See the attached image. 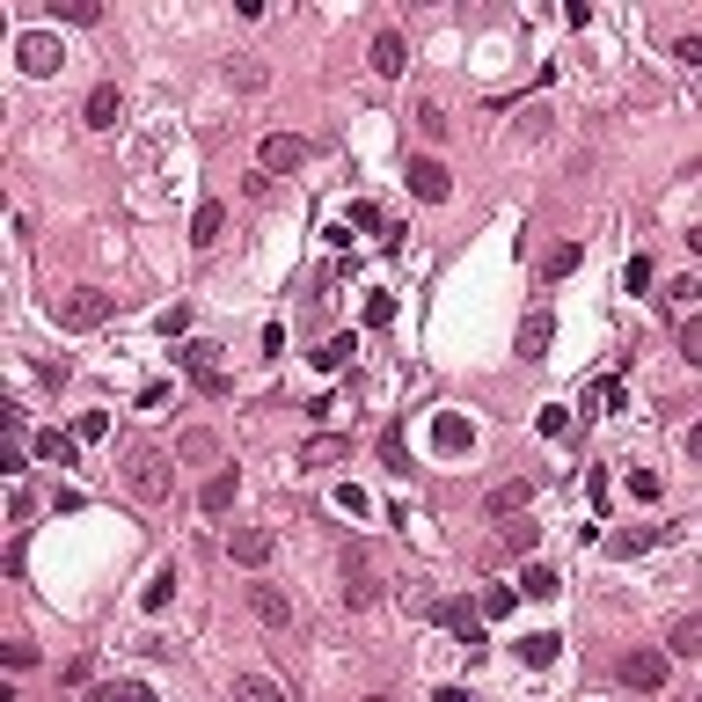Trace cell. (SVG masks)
I'll return each instance as SVG.
<instances>
[{
  "mask_svg": "<svg viewBox=\"0 0 702 702\" xmlns=\"http://www.w3.org/2000/svg\"><path fill=\"white\" fill-rule=\"evenodd\" d=\"M220 234H227V205H220V198H205L198 213H191V242H198V249H213Z\"/></svg>",
  "mask_w": 702,
  "mask_h": 702,
  "instance_id": "obj_18",
  "label": "cell"
},
{
  "mask_svg": "<svg viewBox=\"0 0 702 702\" xmlns=\"http://www.w3.org/2000/svg\"><path fill=\"white\" fill-rule=\"evenodd\" d=\"M666 659H702V629H695V622H673V637H666Z\"/></svg>",
  "mask_w": 702,
  "mask_h": 702,
  "instance_id": "obj_26",
  "label": "cell"
},
{
  "mask_svg": "<svg viewBox=\"0 0 702 702\" xmlns=\"http://www.w3.org/2000/svg\"><path fill=\"white\" fill-rule=\"evenodd\" d=\"M578 264H585V242H556V249H542V278H549V286H564Z\"/></svg>",
  "mask_w": 702,
  "mask_h": 702,
  "instance_id": "obj_19",
  "label": "cell"
},
{
  "mask_svg": "<svg viewBox=\"0 0 702 702\" xmlns=\"http://www.w3.org/2000/svg\"><path fill=\"white\" fill-rule=\"evenodd\" d=\"M695 293H702L695 278H673V286H666V300H673V315H688V308H695Z\"/></svg>",
  "mask_w": 702,
  "mask_h": 702,
  "instance_id": "obj_41",
  "label": "cell"
},
{
  "mask_svg": "<svg viewBox=\"0 0 702 702\" xmlns=\"http://www.w3.org/2000/svg\"><path fill=\"white\" fill-rule=\"evenodd\" d=\"M476 607H483V622H505L512 607H520V585H483V593H476Z\"/></svg>",
  "mask_w": 702,
  "mask_h": 702,
  "instance_id": "obj_22",
  "label": "cell"
},
{
  "mask_svg": "<svg viewBox=\"0 0 702 702\" xmlns=\"http://www.w3.org/2000/svg\"><path fill=\"white\" fill-rule=\"evenodd\" d=\"M139 600H147V615H161V607L176 600V564H161V571H154V585H147Z\"/></svg>",
  "mask_w": 702,
  "mask_h": 702,
  "instance_id": "obj_27",
  "label": "cell"
},
{
  "mask_svg": "<svg viewBox=\"0 0 702 702\" xmlns=\"http://www.w3.org/2000/svg\"><path fill=\"white\" fill-rule=\"evenodd\" d=\"M59 681H66V688H88V681H96V659H66Z\"/></svg>",
  "mask_w": 702,
  "mask_h": 702,
  "instance_id": "obj_46",
  "label": "cell"
},
{
  "mask_svg": "<svg viewBox=\"0 0 702 702\" xmlns=\"http://www.w3.org/2000/svg\"><path fill=\"white\" fill-rule=\"evenodd\" d=\"M176 359H183V373H191V381H205V373H220V344H213V337H191Z\"/></svg>",
  "mask_w": 702,
  "mask_h": 702,
  "instance_id": "obj_20",
  "label": "cell"
},
{
  "mask_svg": "<svg viewBox=\"0 0 702 702\" xmlns=\"http://www.w3.org/2000/svg\"><path fill=\"white\" fill-rule=\"evenodd\" d=\"M381 461L395 468V476H403V468H410V454H403V425H388V432H381Z\"/></svg>",
  "mask_w": 702,
  "mask_h": 702,
  "instance_id": "obj_37",
  "label": "cell"
},
{
  "mask_svg": "<svg viewBox=\"0 0 702 702\" xmlns=\"http://www.w3.org/2000/svg\"><path fill=\"white\" fill-rule=\"evenodd\" d=\"M395 322V293H366V330H388Z\"/></svg>",
  "mask_w": 702,
  "mask_h": 702,
  "instance_id": "obj_35",
  "label": "cell"
},
{
  "mask_svg": "<svg viewBox=\"0 0 702 702\" xmlns=\"http://www.w3.org/2000/svg\"><path fill=\"white\" fill-rule=\"evenodd\" d=\"M198 505H205V512H227V505H234V468H220V476H205Z\"/></svg>",
  "mask_w": 702,
  "mask_h": 702,
  "instance_id": "obj_25",
  "label": "cell"
},
{
  "mask_svg": "<svg viewBox=\"0 0 702 702\" xmlns=\"http://www.w3.org/2000/svg\"><path fill=\"white\" fill-rule=\"evenodd\" d=\"M300 468H330V461H351V432H315L308 447L293 454Z\"/></svg>",
  "mask_w": 702,
  "mask_h": 702,
  "instance_id": "obj_12",
  "label": "cell"
},
{
  "mask_svg": "<svg viewBox=\"0 0 702 702\" xmlns=\"http://www.w3.org/2000/svg\"><path fill=\"white\" fill-rule=\"evenodd\" d=\"M564 432H571V410L549 403V410H542V439H564Z\"/></svg>",
  "mask_w": 702,
  "mask_h": 702,
  "instance_id": "obj_43",
  "label": "cell"
},
{
  "mask_svg": "<svg viewBox=\"0 0 702 702\" xmlns=\"http://www.w3.org/2000/svg\"><path fill=\"white\" fill-rule=\"evenodd\" d=\"M615 673H622V688L659 695V688H666V673H673V659H666V651H629V659H622Z\"/></svg>",
  "mask_w": 702,
  "mask_h": 702,
  "instance_id": "obj_6",
  "label": "cell"
},
{
  "mask_svg": "<svg viewBox=\"0 0 702 702\" xmlns=\"http://www.w3.org/2000/svg\"><path fill=\"white\" fill-rule=\"evenodd\" d=\"M542 132H549V110L527 103V110H520V139H542Z\"/></svg>",
  "mask_w": 702,
  "mask_h": 702,
  "instance_id": "obj_42",
  "label": "cell"
},
{
  "mask_svg": "<svg viewBox=\"0 0 702 702\" xmlns=\"http://www.w3.org/2000/svg\"><path fill=\"white\" fill-rule=\"evenodd\" d=\"M622 278H629V293H651V278H659V264H651V256L637 249V256H629V271H622Z\"/></svg>",
  "mask_w": 702,
  "mask_h": 702,
  "instance_id": "obj_33",
  "label": "cell"
},
{
  "mask_svg": "<svg viewBox=\"0 0 702 702\" xmlns=\"http://www.w3.org/2000/svg\"><path fill=\"white\" fill-rule=\"evenodd\" d=\"M271 549H278V542H271L264 527H234V534H227V556H234L242 571H264V564H271Z\"/></svg>",
  "mask_w": 702,
  "mask_h": 702,
  "instance_id": "obj_10",
  "label": "cell"
},
{
  "mask_svg": "<svg viewBox=\"0 0 702 702\" xmlns=\"http://www.w3.org/2000/svg\"><path fill=\"white\" fill-rule=\"evenodd\" d=\"M403 183H410V191L425 198V205H447V198H454V176H447V161H432V154H410V176H403Z\"/></svg>",
  "mask_w": 702,
  "mask_h": 702,
  "instance_id": "obj_8",
  "label": "cell"
},
{
  "mask_svg": "<svg viewBox=\"0 0 702 702\" xmlns=\"http://www.w3.org/2000/svg\"><path fill=\"white\" fill-rule=\"evenodd\" d=\"M520 593H527V600H556V593H564V578H556L549 564H527V571H520Z\"/></svg>",
  "mask_w": 702,
  "mask_h": 702,
  "instance_id": "obj_24",
  "label": "cell"
},
{
  "mask_svg": "<svg viewBox=\"0 0 702 702\" xmlns=\"http://www.w3.org/2000/svg\"><path fill=\"white\" fill-rule=\"evenodd\" d=\"M300 161H308V139H293V132H264V147H256V169H264V176H293Z\"/></svg>",
  "mask_w": 702,
  "mask_h": 702,
  "instance_id": "obj_7",
  "label": "cell"
},
{
  "mask_svg": "<svg viewBox=\"0 0 702 702\" xmlns=\"http://www.w3.org/2000/svg\"><path fill=\"white\" fill-rule=\"evenodd\" d=\"M432 447L439 454H461L468 447V425H461V417H439V425H432Z\"/></svg>",
  "mask_w": 702,
  "mask_h": 702,
  "instance_id": "obj_30",
  "label": "cell"
},
{
  "mask_svg": "<svg viewBox=\"0 0 702 702\" xmlns=\"http://www.w3.org/2000/svg\"><path fill=\"white\" fill-rule=\"evenodd\" d=\"M0 659H8L15 673H30V666H37V644H30V637H8V644H0Z\"/></svg>",
  "mask_w": 702,
  "mask_h": 702,
  "instance_id": "obj_36",
  "label": "cell"
},
{
  "mask_svg": "<svg viewBox=\"0 0 702 702\" xmlns=\"http://www.w3.org/2000/svg\"><path fill=\"white\" fill-rule=\"evenodd\" d=\"M227 81H234V88H264L271 74H264V66H256V59H242V66H227Z\"/></svg>",
  "mask_w": 702,
  "mask_h": 702,
  "instance_id": "obj_40",
  "label": "cell"
},
{
  "mask_svg": "<svg viewBox=\"0 0 702 702\" xmlns=\"http://www.w3.org/2000/svg\"><path fill=\"white\" fill-rule=\"evenodd\" d=\"M512 651H520V666H534V673H542V666H556V651H564V637H556V629H534V637H520Z\"/></svg>",
  "mask_w": 702,
  "mask_h": 702,
  "instance_id": "obj_17",
  "label": "cell"
},
{
  "mask_svg": "<svg viewBox=\"0 0 702 702\" xmlns=\"http://www.w3.org/2000/svg\"><path fill=\"white\" fill-rule=\"evenodd\" d=\"M59 15H66V22H81V30H96V22H103V8H96V0H66Z\"/></svg>",
  "mask_w": 702,
  "mask_h": 702,
  "instance_id": "obj_39",
  "label": "cell"
},
{
  "mask_svg": "<svg viewBox=\"0 0 702 702\" xmlns=\"http://www.w3.org/2000/svg\"><path fill=\"white\" fill-rule=\"evenodd\" d=\"M15 66H22L30 81H52L59 66H66V44H59L52 30H30V37H15Z\"/></svg>",
  "mask_w": 702,
  "mask_h": 702,
  "instance_id": "obj_4",
  "label": "cell"
},
{
  "mask_svg": "<svg viewBox=\"0 0 702 702\" xmlns=\"http://www.w3.org/2000/svg\"><path fill=\"white\" fill-rule=\"evenodd\" d=\"M344 227H359V234H381L388 220H381V205H373V198H351V220Z\"/></svg>",
  "mask_w": 702,
  "mask_h": 702,
  "instance_id": "obj_32",
  "label": "cell"
},
{
  "mask_svg": "<svg viewBox=\"0 0 702 702\" xmlns=\"http://www.w3.org/2000/svg\"><path fill=\"white\" fill-rule=\"evenodd\" d=\"M417 125H425V139H447V110L425 103V110H417Z\"/></svg>",
  "mask_w": 702,
  "mask_h": 702,
  "instance_id": "obj_48",
  "label": "cell"
},
{
  "mask_svg": "<svg viewBox=\"0 0 702 702\" xmlns=\"http://www.w3.org/2000/svg\"><path fill=\"white\" fill-rule=\"evenodd\" d=\"M659 542H673V527H644V534H615V542H607V556H644V549H659Z\"/></svg>",
  "mask_w": 702,
  "mask_h": 702,
  "instance_id": "obj_23",
  "label": "cell"
},
{
  "mask_svg": "<svg viewBox=\"0 0 702 702\" xmlns=\"http://www.w3.org/2000/svg\"><path fill=\"white\" fill-rule=\"evenodd\" d=\"M117 117H125V96H117V81H96V88H88V103H81V125H88V132H110Z\"/></svg>",
  "mask_w": 702,
  "mask_h": 702,
  "instance_id": "obj_9",
  "label": "cell"
},
{
  "mask_svg": "<svg viewBox=\"0 0 702 702\" xmlns=\"http://www.w3.org/2000/svg\"><path fill=\"white\" fill-rule=\"evenodd\" d=\"M432 622H439V629H454V644L468 651V666H476L483 651H490V644H483V607H476V600H439V607H432Z\"/></svg>",
  "mask_w": 702,
  "mask_h": 702,
  "instance_id": "obj_3",
  "label": "cell"
},
{
  "mask_svg": "<svg viewBox=\"0 0 702 702\" xmlns=\"http://www.w3.org/2000/svg\"><path fill=\"white\" fill-rule=\"evenodd\" d=\"M125 483H132V490H139L147 505H161V498L176 490V461L161 454V447H132V468H125Z\"/></svg>",
  "mask_w": 702,
  "mask_h": 702,
  "instance_id": "obj_2",
  "label": "cell"
},
{
  "mask_svg": "<svg viewBox=\"0 0 702 702\" xmlns=\"http://www.w3.org/2000/svg\"><path fill=\"white\" fill-rule=\"evenodd\" d=\"M52 315H59V330H96V322L117 315V293H103V286H74L66 300H52Z\"/></svg>",
  "mask_w": 702,
  "mask_h": 702,
  "instance_id": "obj_1",
  "label": "cell"
},
{
  "mask_svg": "<svg viewBox=\"0 0 702 702\" xmlns=\"http://www.w3.org/2000/svg\"><path fill=\"white\" fill-rule=\"evenodd\" d=\"M629 498L651 505V498H659V476H651V468H629Z\"/></svg>",
  "mask_w": 702,
  "mask_h": 702,
  "instance_id": "obj_44",
  "label": "cell"
},
{
  "mask_svg": "<svg viewBox=\"0 0 702 702\" xmlns=\"http://www.w3.org/2000/svg\"><path fill=\"white\" fill-rule=\"evenodd\" d=\"M176 454H183V461H213V454H220V439H213V432H183V439H176Z\"/></svg>",
  "mask_w": 702,
  "mask_h": 702,
  "instance_id": "obj_31",
  "label": "cell"
},
{
  "mask_svg": "<svg viewBox=\"0 0 702 702\" xmlns=\"http://www.w3.org/2000/svg\"><path fill=\"white\" fill-rule=\"evenodd\" d=\"M337 593H344L351 615H366V607L381 600V578H373V564H366V549H359V542L344 549V585H337Z\"/></svg>",
  "mask_w": 702,
  "mask_h": 702,
  "instance_id": "obj_5",
  "label": "cell"
},
{
  "mask_svg": "<svg viewBox=\"0 0 702 702\" xmlns=\"http://www.w3.org/2000/svg\"><path fill=\"white\" fill-rule=\"evenodd\" d=\"M234 695H249V702H278V688H271V681H256V673H242V681H234Z\"/></svg>",
  "mask_w": 702,
  "mask_h": 702,
  "instance_id": "obj_45",
  "label": "cell"
},
{
  "mask_svg": "<svg viewBox=\"0 0 702 702\" xmlns=\"http://www.w3.org/2000/svg\"><path fill=\"white\" fill-rule=\"evenodd\" d=\"M527 505H534V483L512 476V483H498V490L483 498V520H512V512H527Z\"/></svg>",
  "mask_w": 702,
  "mask_h": 702,
  "instance_id": "obj_11",
  "label": "cell"
},
{
  "mask_svg": "<svg viewBox=\"0 0 702 702\" xmlns=\"http://www.w3.org/2000/svg\"><path fill=\"white\" fill-rule=\"evenodd\" d=\"M681 359H688V366H702V330H695L688 315H681Z\"/></svg>",
  "mask_w": 702,
  "mask_h": 702,
  "instance_id": "obj_47",
  "label": "cell"
},
{
  "mask_svg": "<svg viewBox=\"0 0 702 702\" xmlns=\"http://www.w3.org/2000/svg\"><path fill=\"white\" fill-rule=\"evenodd\" d=\"M154 330L161 337H191V300H169V308L154 315Z\"/></svg>",
  "mask_w": 702,
  "mask_h": 702,
  "instance_id": "obj_29",
  "label": "cell"
},
{
  "mask_svg": "<svg viewBox=\"0 0 702 702\" xmlns=\"http://www.w3.org/2000/svg\"><path fill=\"white\" fill-rule=\"evenodd\" d=\"M351 351H359V344H351V337H322V351H315V366H322V373H344V366H351Z\"/></svg>",
  "mask_w": 702,
  "mask_h": 702,
  "instance_id": "obj_28",
  "label": "cell"
},
{
  "mask_svg": "<svg viewBox=\"0 0 702 702\" xmlns=\"http://www.w3.org/2000/svg\"><path fill=\"white\" fill-rule=\"evenodd\" d=\"M373 74H381V81H395V74H403V66H410V44H403V30H381V37H373Z\"/></svg>",
  "mask_w": 702,
  "mask_h": 702,
  "instance_id": "obj_13",
  "label": "cell"
},
{
  "mask_svg": "<svg viewBox=\"0 0 702 702\" xmlns=\"http://www.w3.org/2000/svg\"><path fill=\"white\" fill-rule=\"evenodd\" d=\"M585 403H600V410H629V381H622V366H615V373H600V381L585 388Z\"/></svg>",
  "mask_w": 702,
  "mask_h": 702,
  "instance_id": "obj_21",
  "label": "cell"
},
{
  "mask_svg": "<svg viewBox=\"0 0 702 702\" xmlns=\"http://www.w3.org/2000/svg\"><path fill=\"white\" fill-rule=\"evenodd\" d=\"M549 344H556V308H534L520 322V351H527V359H549Z\"/></svg>",
  "mask_w": 702,
  "mask_h": 702,
  "instance_id": "obj_15",
  "label": "cell"
},
{
  "mask_svg": "<svg viewBox=\"0 0 702 702\" xmlns=\"http://www.w3.org/2000/svg\"><path fill=\"white\" fill-rule=\"evenodd\" d=\"M74 432H81V447H96V439L110 432V410H81V425H74Z\"/></svg>",
  "mask_w": 702,
  "mask_h": 702,
  "instance_id": "obj_38",
  "label": "cell"
},
{
  "mask_svg": "<svg viewBox=\"0 0 702 702\" xmlns=\"http://www.w3.org/2000/svg\"><path fill=\"white\" fill-rule=\"evenodd\" d=\"M8 520H15V527H30V520H37V490H30V483H15V498H8Z\"/></svg>",
  "mask_w": 702,
  "mask_h": 702,
  "instance_id": "obj_34",
  "label": "cell"
},
{
  "mask_svg": "<svg viewBox=\"0 0 702 702\" xmlns=\"http://www.w3.org/2000/svg\"><path fill=\"white\" fill-rule=\"evenodd\" d=\"M30 454H37V461L74 468V461H81V432H59V425H52V432H37V439H30Z\"/></svg>",
  "mask_w": 702,
  "mask_h": 702,
  "instance_id": "obj_14",
  "label": "cell"
},
{
  "mask_svg": "<svg viewBox=\"0 0 702 702\" xmlns=\"http://www.w3.org/2000/svg\"><path fill=\"white\" fill-rule=\"evenodd\" d=\"M249 607H256L271 629H293V600L278 593V585H249Z\"/></svg>",
  "mask_w": 702,
  "mask_h": 702,
  "instance_id": "obj_16",
  "label": "cell"
}]
</instances>
